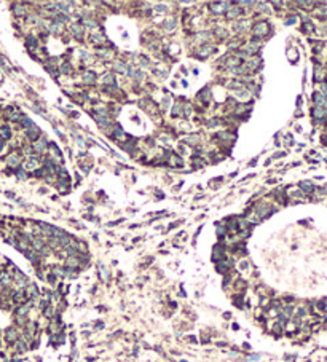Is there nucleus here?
Instances as JSON below:
<instances>
[{"instance_id": "38", "label": "nucleus", "mask_w": 327, "mask_h": 362, "mask_svg": "<svg viewBox=\"0 0 327 362\" xmlns=\"http://www.w3.org/2000/svg\"><path fill=\"white\" fill-rule=\"evenodd\" d=\"M220 125V120L219 118H214V120H211V123H209V126L212 128V126H219Z\"/></svg>"}, {"instance_id": "34", "label": "nucleus", "mask_w": 327, "mask_h": 362, "mask_svg": "<svg viewBox=\"0 0 327 362\" xmlns=\"http://www.w3.org/2000/svg\"><path fill=\"white\" fill-rule=\"evenodd\" d=\"M18 351H21V353H23V351H26V343L24 342H21V340H19V342H18Z\"/></svg>"}, {"instance_id": "41", "label": "nucleus", "mask_w": 327, "mask_h": 362, "mask_svg": "<svg viewBox=\"0 0 327 362\" xmlns=\"http://www.w3.org/2000/svg\"><path fill=\"white\" fill-rule=\"evenodd\" d=\"M216 32H219V35H220V37H223V35L227 34V31H225V29H222V27H219V29H217Z\"/></svg>"}, {"instance_id": "44", "label": "nucleus", "mask_w": 327, "mask_h": 362, "mask_svg": "<svg viewBox=\"0 0 327 362\" xmlns=\"http://www.w3.org/2000/svg\"><path fill=\"white\" fill-rule=\"evenodd\" d=\"M295 21H297V18H295V16H294V18H289V21H287V23H286V24H294V23H295Z\"/></svg>"}, {"instance_id": "27", "label": "nucleus", "mask_w": 327, "mask_h": 362, "mask_svg": "<svg viewBox=\"0 0 327 362\" xmlns=\"http://www.w3.org/2000/svg\"><path fill=\"white\" fill-rule=\"evenodd\" d=\"M10 281H11V278H10V274H6V273H3L2 276H0V282L3 284V286H8L10 284Z\"/></svg>"}, {"instance_id": "4", "label": "nucleus", "mask_w": 327, "mask_h": 362, "mask_svg": "<svg viewBox=\"0 0 327 362\" xmlns=\"http://www.w3.org/2000/svg\"><path fill=\"white\" fill-rule=\"evenodd\" d=\"M6 163H8V166H11V168L19 166V163H21V155H19V153H11L10 157L6 158Z\"/></svg>"}, {"instance_id": "21", "label": "nucleus", "mask_w": 327, "mask_h": 362, "mask_svg": "<svg viewBox=\"0 0 327 362\" xmlns=\"http://www.w3.org/2000/svg\"><path fill=\"white\" fill-rule=\"evenodd\" d=\"M78 266V259L77 257H69L67 259V268H77Z\"/></svg>"}, {"instance_id": "18", "label": "nucleus", "mask_w": 327, "mask_h": 362, "mask_svg": "<svg viewBox=\"0 0 327 362\" xmlns=\"http://www.w3.org/2000/svg\"><path fill=\"white\" fill-rule=\"evenodd\" d=\"M163 26H165L166 31H173V29H176V19H166Z\"/></svg>"}, {"instance_id": "2", "label": "nucleus", "mask_w": 327, "mask_h": 362, "mask_svg": "<svg viewBox=\"0 0 327 362\" xmlns=\"http://www.w3.org/2000/svg\"><path fill=\"white\" fill-rule=\"evenodd\" d=\"M260 66H262V59L259 58V56H254V58H251L249 62L246 64V69L249 70V72H252V70H257Z\"/></svg>"}, {"instance_id": "40", "label": "nucleus", "mask_w": 327, "mask_h": 362, "mask_svg": "<svg viewBox=\"0 0 327 362\" xmlns=\"http://www.w3.org/2000/svg\"><path fill=\"white\" fill-rule=\"evenodd\" d=\"M183 110H185V112H183V113H185V117H190V113H191V109L188 107V105H185V107H183Z\"/></svg>"}, {"instance_id": "23", "label": "nucleus", "mask_w": 327, "mask_h": 362, "mask_svg": "<svg viewBox=\"0 0 327 362\" xmlns=\"http://www.w3.org/2000/svg\"><path fill=\"white\" fill-rule=\"evenodd\" d=\"M113 69H115L117 72H120V74H125V72H126V66H125V64H122V62H115V64H113Z\"/></svg>"}, {"instance_id": "13", "label": "nucleus", "mask_w": 327, "mask_h": 362, "mask_svg": "<svg viewBox=\"0 0 327 362\" xmlns=\"http://www.w3.org/2000/svg\"><path fill=\"white\" fill-rule=\"evenodd\" d=\"M91 42H93V43H96V45H101V43H104V42H105V38H104L102 34H93V35H91Z\"/></svg>"}, {"instance_id": "39", "label": "nucleus", "mask_w": 327, "mask_h": 362, "mask_svg": "<svg viewBox=\"0 0 327 362\" xmlns=\"http://www.w3.org/2000/svg\"><path fill=\"white\" fill-rule=\"evenodd\" d=\"M173 113H174V117H176V115H180V105H179V104L174 105V112H173Z\"/></svg>"}, {"instance_id": "45", "label": "nucleus", "mask_w": 327, "mask_h": 362, "mask_svg": "<svg viewBox=\"0 0 327 362\" xmlns=\"http://www.w3.org/2000/svg\"><path fill=\"white\" fill-rule=\"evenodd\" d=\"M322 93H324V97L327 96V85H322Z\"/></svg>"}, {"instance_id": "10", "label": "nucleus", "mask_w": 327, "mask_h": 362, "mask_svg": "<svg viewBox=\"0 0 327 362\" xmlns=\"http://www.w3.org/2000/svg\"><path fill=\"white\" fill-rule=\"evenodd\" d=\"M239 15H241V8H236V6L228 8V11H227V18L228 19H236L239 18Z\"/></svg>"}, {"instance_id": "9", "label": "nucleus", "mask_w": 327, "mask_h": 362, "mask_svg": "<svg viewBox=\"0 0 327 362\" xmlns=\"http://www.w3.org/2000/svg\"><path fill=\"white\" fill-rule=\"evenodd\" d=\"M26 134H27V136H29L31 139H37V137H38V134H40V129H38V128L35 126V125H32L31 128H27V129H26Z\"/></svg>"}, {"instance_id": "36", "label": "nucleus", "mask_w": 327, "mask_h": 362, "mask_svg": "<svg viewBox=\"0 0 327 362\" xmlns=\"http://www.w3.org/2000/svg\"><path fill=\"white\" fill-rule=\"evenodd\" d=\"M187 142H188V144H196V142H198V136L195 134V136L188 137V139H187Z\"/></svg>"}, {"instance_id": "6", "label": "nucleus", "mask_w": 327, "mask_h": 362, "mask_svg": "<svg viewBox=\"0 0 327 362\" xmlns=\"http://www.w3.org/2000/svg\"><path fill=\"white\" fill-rule=\"evenodd\" d=\"M212 51H214V48H212L211 45H204V46H201L200 49H198V56H201V58H208L209 54H212Z\"/></svg>"}, {"instance_id": "12", "label": "nucleus", "mask_w": 327, "mask_h": 362, "mask_svg": "<svg viewBox=\"0 0 327 362\" xmlns=\"http://www.w3.org/2000/svg\"><path fill=\"white\" fill-rule=\"evenodd\" d=\"M247 27H249V23H247V19H241V21H238V23L234 24V31L244 32Z\"/></svg>"}, {"instance_id": "17", "label": "nucleus", "mask_w": 327, "mask_h": 362, "mask_svg": "<svg viewBox=\"0 0 327 362\" xmlns=\"http://www.w3.org/2000/svg\"><path fill=\"white\" fill-rule=\"evenodd\" d=\"M13 13H15V16H24L26 15V8L23 5H16L15 8H13Z\"/></svg>"}, {"instance_id": "19", "label": "nucleus", "mask_w": 327, "mask_h": 362, "mask_svg": "<svg viewBox=\"0 0 327 362\" xmlns=\"http://www.w3.org/2000/svg\"><path fill=\"white\" fill-rule=\"evenodd\" d=\"M211 38V34L209 32H200L196 35V42H206V40H209Z\"/></svg>"}, {"instance_id": "11", "label": "nucleus", "mask_w": 327, "mask_h": 362, "mask_svg": "<svg viewBox=\"0 0 327 362\" xmlns=\"http://www.w3.org/2000/svg\"><path fill=\"white\" fill-rule=\"evenodd\" d=\"M15 281H16V284H18V286H26V284H27L26 276H24L23 273H21V271H18V270L15 271Z\"/></svg>"}, {"instance_id": "30", "label": "nucleus", "mask_w": 327, "mask_h": 362, "mask_svg": "<svg viewBox=\"0 0 327 362\" xmlns=\"http://www.w3.org/2000/svg\"><path fill=\"white\" fill-rule=\"evenodd\" d=\"M228 88H231V89H238V88H241V81H238V80H233V81H230Z\"/></svg>"}, {"instance_id": "15", "label": "nucleus", "mask_w": 327, "mask_h": 362, "mask_svg": "<svg viewBox=\"0 0 327 362\" xmlns=\"http://www.w3.org/2000/svg\"><path fill=\"white\" fill-rule=\"evenodd\" d=\"M0 136H2V139H10L11 137L10 128L8 126H2V128H0Z\"/></svg>"}, {"instance_id": "16", "label": "nucleus", "mask_w": 327, "mask_h": 362, "mask_svg": "<svg viewBox=\"0 0 327 362\" xmlns=\"http://www.w3.org/2000/svg\"><path fill=\"white\" fill-rule=\"evenodd\" d=\"M223 6H228V3H225V2H222V3H216V5H212V11L216 13V15H219V13H222L225 8Z\"/></svg>"}, {"instance_id": "24", "label": "nucleus", "mask_w": 327, "mask_h": 362, "mask_svg": "<svg viewBox=\"0 0 327 362\" xmlns=\"http://www.w3.org/2000/svg\"><path fill=\"white\" fill-rule=\"evenodd\" d=\"M259 51V46L257 45H254V43H251V45H247L246 46V54H251V53H257Z\"/></svg>"}, {"instance_id": "29", "label": "nucleus", "mask_w": 327, "mask_h": 362, "mask_svg": "<svg viewBox=\"0 0 327 362\" xmlns=\"http://www.w3.org/2000/svg\"><path fill=\"white\" fill-rule=\"evenodd\" d=\"M238 64H239V59L238 58H231L228 62H227V66H228V67H233L234 69V66H238Z\"/></svg>"}, {"instance_id": "28", "label": "nucleus", "mask_w": 327, "mask_h": 362, "mask_svg": "<svg viewBox=\"0 0 327 362\" xmlns=\"http://www.w3.org/2000/svg\"><path fill=\"white\" fill-rule=\"evenodd\" d=\"M21 118H23V115H21L19 112H13L11 115H10V120H11V121H18V120H21Z\"/></svg>"}, {"instance_id": "20", "label": "nucleus", "mask_w": 327, "mask_h": 362, "mask_svg": "<svg viewBox=\"0 0 327 362\" xmlns=\"http://www.w3.org/2000/svg\"><path fill=\"white\" fill-rule=\"evenodd\" d=\"M300 187H302V190L308 191V193H311V191L314 190V187H313V183H311V182H307V180H305V182H302V183H300Z\"/></svg>"}, {"instance_id": "42", "label": "nucleus", "mask_w": 327, "mask_h": 362, "mask_svg": "<svg viewBox=\"0 0 327 362\" xmlns=\"http://www.w3.org/2000/svg\"><path fill=\"white\" fill-rule=\"evenodd\" d=\"M26 177H27V176H26L24 171H18V179H26Z\"/></svg>"}, {"instance_id": "5", "label": "nucleus", "mask_w": 327, "mask_h": 362, "mask_svg": "<svg viewBox=\"0 0 327 362\" xmlns=\"http://www.w3.org/2000/svg\"><path fill=\"white\" fill-rule=\"evenodd\" d=\"M38 166V158L37 157H32V158H29L26 161V165H24V168L27 169V171H35V168Z\"/></svg>"}, {"instance_id": "22", "label": "nucleus", "mask_w": 327, "mask_h": 362, "mask_svg": "<svg viewBox=\"0 0 327 362\" xmlns=\"http://www.w3.org/2000/svg\"><path fill=\"white\" fill-rule=\"evenodd\" d=\"M83 78H85V81H86V83H94L96 75H94L93 72H86V74L83 75Z\"/></svg>"}, {"instance_id": "7", "label": "nucleus", "mask_w": 327, "mask_h": 362, "mask_svg": "<svg viewBox=\"0 0 327 362\" xmlns=\"http://www.w3.org/2000/svg\"><path fill=\"white\" fill-rule=\"evenodd\" d=\"M313 101L316 102V107H325V97L321 93H314L313 94Z\"/></svg>"}, {"instance_id": "8", "label": "nucleus", "mask_w": 327, "mask_h": 362, "mask_svg": "<svg viewBox=\"0 0 327 362\" xmlns=\"http://www.w3.org/2000/svg\"><path fill=\"white\" fill-rule=\"evenodd\" d=\"M313 115H314L316 120H324L325 115H327V109L325 107H316L313 110Z\"/></svg>"}, {"instance_id": "14", "label": "nucleus", "mask_w": 327, "mask_h": 362, "mask_svg": "<svg viewBox=\"0 0 327 362\" xmlns=\"http://www.w3.org/2000/svg\"><path fill=\"white\" fill-rule=\"evenodd\" d=\"M6 340H8V342H16V340H18V332L15 329H8V330H6Z\"/></svg>"}, {"instance_id": "25", "label": "nucleus", "mask_w": 327, "mask_h": 362, "mask_svg": "<svg viewBox=\"0 0 327 362\" xmlns=\"http://www.w3.org/2000/svg\"><path fill=\"white\" fill-rule=\"evenodd\" d=\"M72 32H75L77 37H80V35L83 34V27L80 24H72Z\"/></svg>"}, {"instance_id": "31", "label": "nucleus", "mask_w": 327, "mask_h": 362, "mask_svg": "<svg viewBox=\"0 0 327 362\" xmlns=\"http://www.w3.org/2000/svg\"><path fill=\"white\" fill-rule=\"evenodd\" d=\"M23 297H24V292H23V290H18V292L15 294V302L21 303V300H23Z\"/></svg>"}, {"instance_id": "43", "label": "nucleus", "mask_w": 327, "mask_h": 362, "mask_svg": "<svg viewBox=\"0 0 327 362\" xmlns=\"http://www.w3.org/2000/svg\"><path fill=\"white\" fill-rule=\"evenodd\" d=\"M53 314V310L51 308H45V316H51Z\"/></svg>"}, {"instance_id": "26", "label": "nucleus", "mask_w": 327, "mask_h": 362, "mask_svg": "<svg viewBox=\"0 0 327 362\" xmlns=\"http://www.w3.org/2000/svg\"><path fill=\"white\" fill-rule=\"evenodd\" d=\"M83 24L88 26V27H96L97 26V23L94 19H91V18H83Z\"/></svg>"}, {"instance_id": "1", "label": "nucleus", "mask_w": 327, "mask_h": 362, "mask_svg": "<svg viewBox=\"0 0 327 362\" xmlns=\"http://www.w3.org/2000/svg\"><path fill=\"white\" fill-rule=\"evenodd\" d=\"M268 31H270V27H268V24L265 23V21H260V23L254 24V27H252V32L255 35L254 38L257 40L259 37H265V35L268 34Z\"/></svg>"}, {"instance_id": "3", "label": "nucleus", "mask_w": 327, "mask_h": 362, "mask_svg": "<svg viewBox=\"0 0 327 362\" xmlns=\"http://www.w3.org/2000/svg\"><path fill=\"white\" fill-rule=\"evenodd\" d=\"M45 148H46V140L45 137H40L34 142V152L35 153H42V152H45Z\"/></svg>"}, {"instance_id": "35", "label": "nucleus", "mask_w": 327, "mask_h": 362, "mask_svg": "<svg viewBox=\"0 0 327 362\" xmlns=\"http://www.w3.org/2000/svg\"><path fill=\"white\" fill-rule=\"evenodd\" d=\"M61 72L62 74H70V66H69V64H64V66L61 67Z\"/></svg>"}, {"instance_id": "37", "label": "nucleus", "mask_w": 327, "mask_h": 362, "mask_svg": "<svg viewBox=\"0 0 327 362\" xmlns=\"http://www.w3.org/2000/svg\"><path fill=\"white\" fill-rule=\"evenodd\" d=\"M58 174H59L61 179H67V172L64 171V169H58Z\"/></svg>"}, {"instance_id": "32", "label": "nucleus", "mask_w": 327, "mask_h": 362, "mask_svg": "<svg viewBox=\"0 0 327 362\" xmlns=\"http://www.w3.org/2000/svg\"><path fill=\"white\" fill-rule=\"evenodd\" d=\"M171 161H173V165H177V166H182L183 163H182V160L179 158V157H173L171 158Z\"/></svg>"}, {"instance_id": "33", "label": "nucleus", "mask_w": 327, "mask_h": 362, "mask_svg": "<svg viewBox=\"0 0 327 362\" xmlns=\"http://www.w3.org/2000/svg\"><path fill=\"white\" fill-rule=\"evenodd\" d=\"M102 81H104V83H112V81H113V75H112V74H107V75L102 78Z\"/></svg>"}]
</instances>
